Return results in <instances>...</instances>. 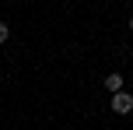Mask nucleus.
<instances>
[{"instance_id":"obj_1","label":"nucleus","mask_w":133,"mask_h":130,"mask_svg":"<svg viewBox=\"0 0 133 130\" xmlns=\"http://www.w3.org/2000/svg\"><path fill=\"white\" fill-rule=\"evenodd\" d=\"M112 113H119V116L133 113V95H130V91H119V95H112Z\"/></svg>"},{"instance_id":"obj_2","label":"nucleus","mask_w":133,"mask_h":130,"mask_svg":"<svg viewBox=\"0 0 133 130\" xmlns=\"http://www.w3.org/2000/svg\"><path fill=\"white\" fill-rule=\"evenodd\" d=\"M105 91L119 95V91H123V74H109V77H105Z\"/></svg>"},{"instance_id":"obj_4","label":"nucleus","mask_w":133,"mask_h":130,"mask_svg":"<svg viewBox=\"0 0 133 130\" xmlns=\"http://www.w3.org/2000/svg\"><path fill=\"white\" fill-rule=\"evenodd\" d=\"M130 32H133V18H130Z\"/></svg>"},{"instance_id":"obj_3","label":"nucleus","mask_w":133,"mask_h":130,"mask_svg":"<svg viewBox=\"0 0 133 130\" xmlns=\"http://www.w3.org/2000/svg\"><path fill=\"white\" fill-rule=\"evenodd\" d=\"M7 35H11V25H7V21H0V42H7Z\"/></svg>"}]
</instances>
